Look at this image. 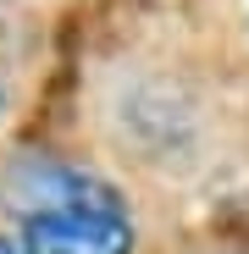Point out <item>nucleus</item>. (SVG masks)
Instances as JSON below:
<instances>
[{
    "label": "nucleus",
    "instance_id": "f257e3e1",
    "mask_svg": "<svg viewBox=\"0 0 249 254\" xmlns=\"http://www.w3.org/2000/svg\"><path fill=\"white\" fill-rule=\"evenodd\" d=\"M89 122L100 155L150 188L205 183L233 133L216 83L166 45L111 56L89 83Z\"/></svg>",
    "mask_w": 249,
    "mask_h": 254
},
{
    "label": "nucleus",
    "instance_id": "f03ea898",
    "mask_svg": "<svg viewBox=\"0 0 249 254\" xmlns=\"http://www.w3.org/2000/svg\"><path fill=\"white\" fill-rule=\"evenodd\" d=\"M11 232L28 254H139L144 232L128 193L122 199H78V204H33L11 216Z\"/></svg>",
    "mask_w": 249,
    "mask_h": 254
},
{
    "label": "nucleus",
    "instance_id": "7ed1b4c3",
    "mask_svg": "<svg viewBox=\"0 0 249 254\" xmlns=\"http://www.w3.org/2000/svg\"><path fill=\"white\" fill-rule=\"evenodd\" d=\"M0 254H28V249H22V238H17L11 227H0Z\"/></svg>",
    "mask_w": 249,
    "mask_h": 254
},
{
    "label": "nucleus",
    "instance_id": "20e7f679",
    "mask_svg": "<svg viewBox=\"0 0 249 254\" xmlns=\"http://www.w3.org/2000/svg\"><path fill=\"white\" fill-rule=\"evenodd\" d=\"M244 28H249V11H244Z\"/></svg>",
    "mask_w": 249,
    "mask_h": 254
}]
</instances>
